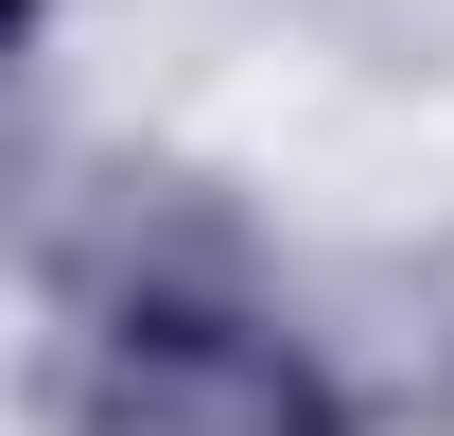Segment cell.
I'll list each match as a JSON object with an SVG mask.
<instances>
[{
	"label": "cell",
	"mask_w": 454,
	"mask_h": 436,
	"mask_svg": "<svg viewBox=\"0 0 454 436\" xmlns=\"http://www.w3.org/2000/svg\"><path fill=\"white\" fill-rule=\"evenodd\" d=\"M106 401L140 436H333V401H315V367H297L280 331L192 315V297H140L106 331Z\"/></svg>",
	"instance_id": "6da1fadb"
}]
</instances>
